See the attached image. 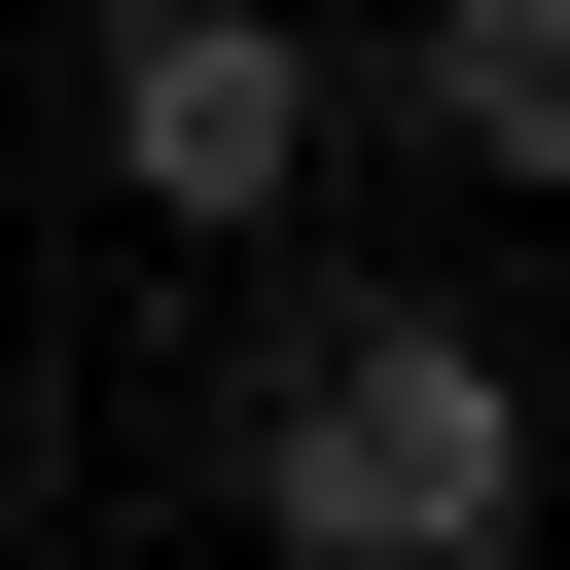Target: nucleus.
Listing matches in <instances>:
<instances>
[{"instance_id":"f257e3e1","label":"nucleus","mask_w":570,"mask_h":570,"mask_svg":"<svg viewBox=\"0 0 570 570\" xmlns=\"http://www.w3.org/2000/svg\"><path fill=\"white\" fill-rule=\"evenodd\" d=\"M249 534H285V570H499V534H534V356L321 285V356H285V428H249Z\"/></svg>"},{"instance_id":"f03ea898","label":"nucleus","mask_w":570,"mask_h":570,"mask_svg":"<svg viewBox=\"0 0 570 570\" xmlns=\"http://www.w3.org/2000/svg\"><path fill=\"white\" fill-rule=\"evenodd\" d=\"M107 178L142 214H285L321 178V36L285 0H107Z\"/></svg>"},{"instance_id":"7ed1b4c3","label":"nucleus","mask_w":570,"mask_h":570,"mask_svg":"<svg viewBox=\"0 0 570 570\" xmlns=\"http://www.w3.org/2000/svg\"><path fill=\"white\" fill-rule=\"evenodd\" d=\"M392 107L463 178H570V0H392Z\"/></svg>"}]
</instances>
